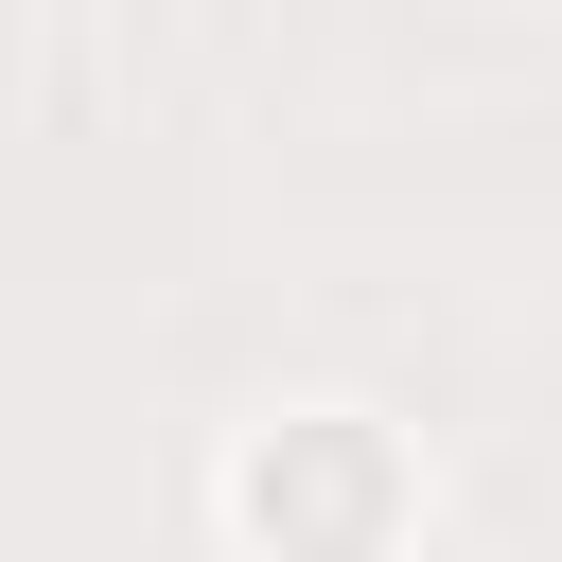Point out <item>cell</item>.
<instances>
[{"mask_svg": "<svg viewBox=\"0 0 562 562\" xmlns=\"http://www.w3.org/2000/svg\"><path fill=\"white\" fill-rule=\"evenodd\" d=\"M211 509L246 562H404L422 544V457L369 404H263L211 457Z\"/></svg>", "mask_w": 562, "mask_h": 562, "instance_id": "6da1fadb", "label": "cell"}]
</instances>
